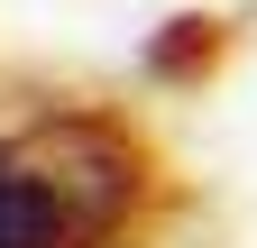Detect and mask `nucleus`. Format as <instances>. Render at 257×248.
Here are the masks:
<instances>
[{"label":"nucleus","mask_w":257,"mask_h":248,"mask_svg":"<svg viewBox=\"0 0 257 248\" xmlns=\"http://www.w3.org/2000/svg\"><path fill=\"white\" fill-rule=\"evenodd\" d=\"M138 211V138L92 110H46L0 147V248H110Z\"/></svg>","instance_id":"nucleus-1"}]
</instances>
